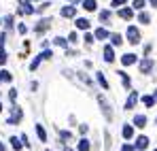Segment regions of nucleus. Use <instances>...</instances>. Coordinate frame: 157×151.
<instances>
[{"label": "nucleus", "mask_w": 157, "mask_h": 151, "mask_svg": "<svg viewBox=\"0 0 157 151\" xmlns=\"http://www.w3.org/2000/svg\"><path fill=\"white\" fill-rule=\"evenodd\" d=\"M98 102H100V106H102V113H104V117L110 121L113 119V111H110V104L106 102V98L102 96V94H98Z\"/></svg>", "instance_id": "nucleus-2"}, {"label": "nucleus", "mask_w": 157, "mask_h": 151, "mask_svg": "<svg viewBox=\"0 0 157 151\" xmlns=\"http://www.w3.org/2000/svg\"><path fill=\"white\" fill-rule=\"evenodd\" d=\"M136 102H138V94H136V92H130V98H128V102H125V111L134 109V106H136Z\"/></svg>", "instance_id": "nucleus-5"}, {"label": "nucleus", "mask_w": 157, "mask_h": 151, "mask_svg": "<svg viewBox=\"0 0 157 151\" xmlns=\"http://www.w3.org/2000/svg\"><path fill=\"white\" fill-rule=\"evenodd\" d=\"M21 143H24L21 138H17V136H11V145H13V149H15V151H19L21 147H24Z\"/></svg>", "instance_id": "nucleus-16"}, {"label": "nucleus", "mask_w": 157, "mask_h": 151, "mask_svg": "<svg viewBox=\"0 0 157 151\" xmlns=\"http://www.w3.org/2000/svg\"><path fill=\"white\" fill-rule=\"evenodd\" d=\"M138 22H140V24H149V22H151V15H149V13H140V15H138Z\"/></svg>", "instance_id": "nucleus-23"}, {"label": "nucleus", "mask_w": 157, "mask_h": 151, "mask_svg": "<svg viewBox=\"0 0 157 151\" xmlns=\"http://www.w3.org/2000/svg\"><path fill=\"white\" fill-rule=\"evenodd\" d=\"M110 4H113V6H121V4H125V0H113Z\"/></svg>", "instance_id": "nucleus-35"}, {"label": "nucleus", "mask_w": 157, "mask_h": 151, "mask_svg": "<svg viewBox=\"0 0 157 151\" xmlns=\"http://www.w3.org/2000/svg\"><path fill=\"white\" fill-rule=\"evenodd\" d=\"M121 62H123V66H132V64L136 62V55H134V53H125V55L121 58Z\"/></svg>", "instance_id": "nucleus-10"}, {"label": "nucleus", "mask_w": 157, "mask_h": 151, "mask_svg": "<svg viewBox=\"0 0 157 151\" xmlns=\"http://www.w3.org/2000/svg\"><path fill=\"white\" fill-rule=\"evenodd\" d=\"M0 64H6V51L0 47Z\"/></svg>", "instance_id": "nucleus-30"}, {"label": "nucleus", "mask_w": 157, "mask_h": 151, "mask_svg": "<svg viewBox=\"0 0 157 151\" xmlns=\"http://www.w3.org/2000/svg\"><path fill=\"white\" fill-rule=\"evenodd\" d=\"M51 58H53V53H51L49 49H45L43 53H40V55H38V58H34V60H32V64H30V70H36V68H38V64H40L43 60H51Z\"/></svg>", "instance_id": "nucleus-1"}, {"label": "nucleus", "mask_w": 157, "mask_h": 151, "mask_svg": "<svg viewBox=\"0 0 157 151\" xmlns=\"http://www.w3.org/2000/svg\"><path fill=\"white\" fill-rule=\"evenodd\" d=\"M83 9L85 11H96L98 4H96V0H83Z\"/></svg>", "instance_id": "nucleus-14"}, {"label": "nucleus", "mask_w": 157, "mask_h": 151, "mask_svg": "<svg viewBox=\"0 0 157 151\" xmlns=\"http://www.w3.org/2000/svg\"><path fill=\"white\" fill-rule=\"evenodd\" d=\"M147 147H149V138H147V136H138V138H136V149L144 151Z\"/></svg>", "instance_id": "nucleus-7"}, {"label": "nucleus", "mask_w": 157, "mask_h": 151, "mask_svg": "<svg viewBox=\"0 0 157 151\" xmlns=\"http://www.w3.org/2000/svg\"><path fill=\"white\" fill-rule=\"evenodd\" d=\"M94 36H96V38H98V41H104V38H108V32H106L104 28H98V30H96V34H94Z\"/></svg>", "instance_id": "nucleus-17"}, {"label": "nucleus", "mask_w": 157, "mask_h": 151, "mask_svg": "<svg viewBox=\"0 0 157 151\" xmlns=\"http://www.w3.org/2000/svg\"><path fill=\"white\" fill-rule=\"evenodd\" d=\"M119 75H121V81H123V85H125V87H130V77L125 75V73H119Z\"/></svg>", "instance_id": "nucleus-29"}, {"label": "nucleus", "mask_w": 157, "mask_h": 151, "mask_svg": "<svg viewBox=\"0 0 157 151\" xmlns=\"http://www.w3.org/2000/svg\"><path fill=\"white\" fill-rule=\"evenodd\" d=\"M98 83L104 87V89H108V81H106V77H104V73H98Z\"/></svg>", "instance_id": "nucleus-22"}, {"label": "nucleus", "mask_w": 157, "mask_h": 151, "mask_svg": "<svg viewBox=\"0 0 157 151\" xmlns=\"http://www.w3.org/2000/svg\"><path fill=\"white\" fill-rule=\"evenodd\" d=\"M121 151H136V145H134V147H132V145H123Z\"/></svg>", "instance_id": "nucleus-34"}, {"label": "nucleus", "mask_w": 157, "mask_h": 151, "mask_svg": "<svg viewBox=\"0 0 157 151\" xmlns=\"http://www.w3.org/2000/svg\"><path fill=\"white\" fill-rule=\"evenodd\" d=\"M77 15V9L75 6H64L62 9V17H75Z\"/></svg>", "instance_id": "nucleus-11"}, {"label": "nucleus", "mask_w": 157, "mask_h": 151, "mask_svg": "<svg viewBox=\"0 0 157 151\" xmlns=\"http://www.w3.org/2000/svg\"><path fill=\"white\" fill-rule=\"evenodd\" d=\"M0 79H2V77H0Z\"/></svg>", "instance_id": "nucleus-44"}, {"label": "nucleus", "mask_w": 157, "mask_h": 151, "mask_svg": "<svg viewBox=\"0 0 157 151\" xmlns=\"http://www.w3.org/2000/svg\"><path fill=\"white\" fill-rule=\"evenodd\" d=\"M94 38H96V36H91V34H85V43H94Z\"/></svg>", "instance_id": "nucleus-37"}, {"label": "nucleus", "mask_w": 157, "mask_h": 151, "mask_svg": "<svg viewBox=\"0 0 157 151\" xmlns=\"http://www.w3.org/2000/svg\"><path fill=\"white\" fill-rule=\"evenodd\" d=\"M89 149H91L89 141H87V138H81V141H78V151H89Z\"/></svg>", "instance_id": "nucleus-18"}, {"label": "nucleus", "mask_w": 157, "mask_h": 151, "mask_svg": "<svg viewBox=\"0 0 157 151\" xmlns=\"http://www.w3.org/2000/svg\"><path fill=\"white\" fill-rule=\"evenodd\" d=\"M155 102H157V89H155Z\"/></svg>", "instance_id": "nucleus-40"}, {"label": "nucleus", "mask_w": 157, "mask_h": 151, "mask_svg": "<svg viewBox=\"0 0 157 151\" xmlns=\"http://www.w3.org/2000/svg\"><path fill=\"white\" fill-rule=\"evenodd\" d=\"M151 4H153V6H157V0H151Z\"/></svg>", "instance_id": "nucleus-39"}, {"label": "nucleus", "mask_w": 157, "mask_h": 151, "mask_svg": "<svg viewBox=\"0 0 157 151\" xmlns=\"http://www.w3.org/2000/svg\"><path fill=\"white\" fill-rule=\"evenodd\" d=\"M151 68H153V60H151V58H144V60H140V73H142V75L151 73Z\"/></svg>", "instance_id": "nucleus-4"}, {"label": "nucleus", "mask_w": 157, "mask_h": 151, "mask_svg": "<svg viewBox=\"0 0 157 151\" xmlns=\"http://www.w3.org/2000/svg\"><path fill=\"white\" fill-rule=\"evenodd\" d=\"M15 121H21V109L19 106H13V115L9 117V124H15Z\"/></svg>", "instance_id": "nucleus-6"}, {"label": "nucleus", "mask_w": 157, "mask_h": 151, "mask_svg": "<svg viewBox=\"0 0 157 151\" xmlns=\"http://www.w3.org/2000/svg\"><path fill=\"white\" fill-rule=\"evenodd\" d=\"M9 98H11V102L17 100V89H11V92H9Z\"/></svg>", "instance_id": "nucleus-32"}, {"label": "nucleus", "mask_w": 157, "mask_h": 151, "mask_svg": "<svg viewBox=\"0 0 157 151\" xmlns=\"http://www.w3.org/2000/svg\"><path fill=\"white\" fill-rule=\"evenodd\" d=\"M59 136H62V138H64V141H66V138H70V136H72V134H70V132H66V130H62V132H59Z\"/></svg>", "instance_id": "nucleus-33"}, {"label": "nucleus", "mask_w": 157, "mask_h": 151, "mask_svg": "<svg viewBox=\"0 0 157 151\" xmlns=\"http://www.w3.org/2000/svg\"><path fill=\"white\" fill-rule=\"evenodd\" d=\"M110 43H113L115 47H117V45H121V43H123V38H121V34H113V36H110Z\"/></svg>", "instance_id": "nucleus-24"}, {"label": "nucleus", "mask_w": 157, "mask_h": 151, "mask_svg": "<svg viewBox=\"0 0 157 151\" xmlns=\"http://www.w3.org/2000/svg\"><path fill=\"white\" fill-rule=\"evenodd\" d=\"M108 19H110V11H102V13H100V22H108Z\"/></svg>", "instance_id": "nucleus-27"}, {"label": "nucleus", "mask_w": 157, "mask_h": 151, "mask_svg": "<svg viewBox=\"0 0 157 151\" xmlns=\"http://www.w3.org/2000/svg\"><path fill=\"white\" fill-rule=\"evenodd\" d=\"M0 113H2V102H0Z\"/></svg>", "instance_id": "nucleus-41"}, {"label": "nucleus", "mask_w": 157, "mask_h": 151, "mask_svg": "<svg viewBox=\"0 0 157 151\" xmlns=\"http://www.w3.org/2000/svg\"><path fill=\"white\" fill-rule=\"evenodd\" d=\"M47 151H49V149H47Z\"/></svg>", "instance_id": "nucleus-45"}, {"label": "nucleus", "mask_w": 157, "mask_h": 151, "mask_svg": "<svg viewBox=\"0 0 157 151\" xmlns=\"http://www.w3.org/2000/svg\"><path fill=\"white\" fill-rule=\"evenodd\" d=\"M0 77H2V81H6V83H9V81H11V79H13V77H11V73H9V70H2V73H0Z\"/></svg>", "instance_id": "nucleus-28"}, {"label": "nucleus", "mask_w": 157, "mask_h": 151, "mask_svg": "<svg viewBox=\"0 0 157 151\" xmlns=\"http://www.w3.org/2000/svg\"><path fill=\"white\" fill-rule=\"evenodd\" d=\"M17 30H19V34H26V32H28V28L24 24H19V28H17Z\"/></svg>", "instance_id": "nucleus-36"}, {"label": "nucleus", "mask_w": 157, "mask_h": 151, "mask_svg": "<svg viewBox=\"0 0 157 151\" xmlns=\"http://www.w3.org/2000/svg\"><path fill=\"white\" fill-rule=\"evenodd\" d=\"M134 136V126H123V138H132Z\"/></svg>", "instance_id": "nucleus-19"}, {"label": "nucleus", "mask_w": 157, "mask_h": 151, "mask_svg": "<svg viewBox=\"0 0 157 151\" xmlns=\"http://www.w3.org/2000/svg\"><path fill=\"white\" fill-rule=\"evenodd\" d=\"M28 2H36V0H28Z\"/></svg>", "instance_id": "nucleus-42"}, {"label": "nucleus", "mask_w": 157, "mask_h": 151, "mask_svg": "<svg viewBox=\"0 0 157 151\" xmlns=\"http://www.w3.org/2000/svg\"><path fill=\"white\" fill-rule=\"evenodd\" d=\"M0 151H6V149H4V145H2V143H0Z\"/></svg>", "instance_id": "nucleus-38"}, {"label": "nucleus", "mask_w": 157, "mask_h": 151, "mask_svg": "<svg viewBox=\"0 0 157 151\" xmlns=\"http://www.w3.org/2000/svg\"><path fill=\"white\" fill-rule=\"evenodd\" d=\"M155 151H157V149H155Z\"/></svg>", "instance_id": "nucleus-46"}, {"label": "nucleus", "mask_w": 157, "mask_h": 151, "mask_svg": "<svg viewBox=\"0 0 157 151\" xmlns=\"http://www.w3.org/2000/svg\"><path fill=\"white\" fill-rule=\"evenodd\" d=\"M19 13H21V15H32V13H34V9H32L28 2H21V4H19Z\"/></svg>", "instance_id": "nucleus-9"}, {"label": "nucleus", "mask_w": 157, "mask_h": 151, "mask_svg": "<svg viewBox=\"0 0 157 151\" xmlns=\"http://www.w3.org/2000/svg\"><path fill=\"white\" fill-rule=\"evenodd\" d=\"M128 41H130L132 45H138V43H140V32H138V28H134V26L128 28Z\"/></svg>", "instance_id": "nucleus-3"}, {"label": "nucleus", "mask_w": 157, "mask_h": 151, "mask_svg": "<svg viewBox=\"0 0 157 151\" xmlns=\"http://www.w3.org/2000/svg\"><path fill=\"white\" fill-rule=\"evenodd\" d=\"M134 9H144V0H134Z\"/></svg>", "instance_id": "nucleus-31"}, {"label": "nucleus", "mask_w": 157, "mask_h": 151, "mask_svg": "<svg viewBox=\"0 0 157 151\" xmlns=\"http://www.w3.org/2000/svg\"><path fill=\"white\" fill-rule=\"evenodd\" d=\"M134 126L136 128H144L147 126V117H144V115H136V117H134Z\"/></svg>", "instance_id": "nucleus-12"}, {"label": "nucleus", "mask_w": 157, "mask_h": 151, "mask_svg": "<svg viewBox=\"0 0 157 151\" xmlns=\"http://www.w3.org/2000/svg\"><path fill=\"white\" fill-rule=\"evenodd\" d=\"M66 151H72V149H66Z\"/></svg>", "instance_id": "nucleus-43"}, {"label": "nucleus", "mask_w": 157, "mask_h": 151, "mask_svg": "<svg viewBox=\"0 0 157 151\" xmlns=\"http://www.w3.org/2000/svg\"><path fill=\"white\" fill-rule=\"evenodd\" d=\"M142 102H144V106H153L155 104V96H144Z\"/></svg>", "instance_id": "nucleus-25"}, {"label": "nucleus", "mask_w": 157, "mask_h": 151, "mask_svg": "<svg viewBox=\"0 0 157 151\" xmlns=\"http://www.w3.org/2000/svg\"><path fill=\"white\" fill-rule=\"evenodd\" d=\"M77 28L78 30H89V22L81 17V19H77Z\"/></svg>", "instance_id": "nucleus-20"}, {"label": "nucleus", "mask_w": 157, "mask_h": 151, "mask_svg": "<svg viewBox=\"0 0 157 151\" xmlns=\"http://www.w3.org/2000/svg\"><path fill=\"white\" fill-rule=\"evenodd\" d=\"M104 60L108 62V64L115 60V51H113V47H110V45H106V47H104Z\"/></svg>", "instance_id": "nucleus-8"}, {"label": "nucleus", "mask_w": 157, "mask_h": 151, "mask_svg": "<svg viewBox=\"0 0 157 151\" xmlns=\"http://www.w3.org/2000/svg\"><path fill=\"white\" fill-rule=\"evenodd\" d=\"M36 134H38V138H40L43 143L47 141V132H45V128H43V126H36Z\"/></svg>", "instance_id": "nucleus-21"}, {"label": "nucleus", "mask_w": 157, "mask_h": 151, "mask_svg": "<svg viewBox=\"0 0 157 151\" xmlns=\"http://www.w3.org/2000/svg\"><path fill=\"white\" fill-rule=\"evenodd\" d=\"M53 43H55L57 47H66V45H68V41H66V38H62V36H57V38H53Z\"/></svg>", "instance_id": "nucleus-26"}, {"label": "nucleus", "mask_w": 157, "mask_h": 151, "mask_svg": "<svg viewBox=\"0 0 157 151\" xmlns=\"http://www.w3.org/2000/svg\"><path fill=\"white\" fill-rule=\"evenodd\" d=\"M49 26H51V19H43V22H38V26H36L34 30H36V32H45Z\"/></svg>", "instance_id": "nucleus-13"}, {"label": "nucleus", "mask_w": 157, "mask_h": 151, "mask_svg": "<svg viewBox=\"0 0 157 151\" xmlns=\"http://www.w3.org/2000/svg\"><path fill=\"white\" fill-rule=\"evenodd\" d=\"M119 17H121V19H132V17H134V11H132V9H121V11H119Z\"/></svg>", "instance_id": "nucleus-15"}]
</instances>
